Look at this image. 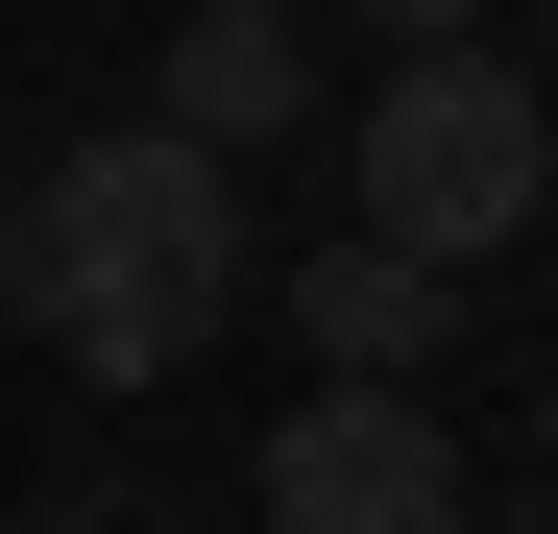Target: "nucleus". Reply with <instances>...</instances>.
<instances>
[{"label":"nucleus","instance_id":"1","mask_svg":"<svg viewBox=\"0 0 558 534\" xmlns=\"http://www.w3.org/2000/svg\"><path fill=\"white\" fill-rule=\"evenodd\" d=\"M0 243H25V340L73 389H170L195 340H243V170H195L170 122H98V146H49L25 195H0Z\"/></svg>","mask_w":558,"mask_h":534},{"label":"nucleus","instance_id":"2","mask_svg":"<svg viewBox=\"0 0 558 534\" xmlns=\"http://www.w3.org/2000/svg\"><path fill=\"white\" fill-rule=\"evenodd\" d=\"M316 146H340V243L486 267V243H534V195H558V73H534V49H389V98L316 122Z\"/></svg>","mask_w":558,"mask_h":534},{"label":"nucleus","instance_id":"3","mask_svg":"<svg viewBox=\"0 0 558 534\" xmlns=\"http://www.w3.org/2000/svg\"><path fill=\"white\" fill-rule=\"evenodd\" d=\"M486 486H461L437 389H292L267 413V534H461Z\"/></svg>","mask_w":558,"mask_h":534},{"label":"nucleus","instance_id":"4","mask_svg":"<svg viewBox=\"0 0 558 534\" xmlns=\"http://www.w3.org/2000/svg\"><path fill=\"white\" fill-rule=\"evenodd\" d=\"M146 122L195 146V170L316 146V0H195V25H170V73H146Z\"/></svg>","mask_w":558,"mask_h":534},{"label":"nucleus","instance_id":"5","mask_svg":"<svg viewBox=\"0 0 558 534\" xmlns=\"http://www.w3.org/2000/svg\"><path fill=\"white\" fill-rule=\"evenodd\" d=\"M243 316H292V340H316V389H437V340H461V267H389V243H316L292 292H243Z\"/></svg>","mask_w":558,"mask_h":534},{"label":"nucleus","instance_id":"6","mask_svg":"<svg viewBox=\"0 0 558 534\" xmlns=\"http://www.w3.org/2000/svg\"><path fill=\"white\" fill-rule=\"evenodd\" d=\"M364 49H486V0H340Z\"/></svg>","mask_w":558,"mask_h":534},{"label":"nucleus","instance_id":"7","mask_svg":"<svg viewBox=\"0 0 558 534\" xmlns=\"http://www.w3.org/2000/svg\"><path fill=\"white\" fill-rule=\"evenodd\" d=\"M0 340H25V243H0Z\"/></svg>","mask_w":558,"mask_h":534},{"label":"nucleus","instance_id":"8","mask_svg":"<svg viewBox=\"0 0 558 534\" xmlns=\"http://www.w3.org/2000/svg\"><path fill=\"white\" fill-rule=\"evenodd\" d=\"M510 25H534V73H558V0H510Z\"/></svg>","mask_w":558,"mask_h":534},{"label":"nucleus","instance_id":"9","mask_svg":"<svg viewBox=\"0 0 558 534\" xmlns=\"http://www.w3.org/2000/svg\"><path fill=\"white\" fill-rule=\"evenodd\" d=\"M461 534H558V510H461Z\"/></svg>","mask_w":558,"mask_h":534},{"label":"nucleus","instance_id":"10","mask_svg":"<svg viewBox=\"0 0 558 534\" xmlns=\"http://www.w3.org/2000/svg\"><path fill=\"white\" fill-rule=\"evenodd\" d=\"M0 534H73V510H0Z\"/></svg>","mask_w":558,"mask_h":534},{"label":"nucleus","instance_id":"11","mask_svg":"<svg viewBox=\"0 0 558 534\" xmlns=\"http://www.w3.org/2000/svg\"><path fill=\"white\" fill-rule=\"evenodd\" d=\"M534 437H558V389H534Z\"/></svg>","mask_w":558,"mask_h":534}]
</instances>
